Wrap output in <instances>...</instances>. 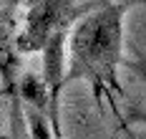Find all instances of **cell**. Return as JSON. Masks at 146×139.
I'll return each instance as SVG.
<instances>
[{
  "instance_id": "6da1fadb",
  "label": "cell",
  "mask_w": 146,
  "mask_h": 139,
  "mask_svg": "<svg viewBox=\"0 0 146 139\" xmlns=\"http://www.w3.org/2000/svg\"><path fill=\"white\" fill-rule=\"evenodd\" d=\"M126 5H108L81 20L71 38V78L93 84L96 96L103 86L113 89L116 66L121 61V28Z\"/></svg>"
},
{
  "instance_id": "7a4b0ae2",
  "label": "cell",
  "mask_w": 146,
  "mask_h": 139,
  "mask_svg": "<svg viewBox=\"0 0 146 139\" xmlns=\"http://www.w3.org/2000/svg\"><path fill=\"white\" fill-rule=\"evenodd\" d=\"M28 122H30V132H33V137H35V139H50L48 129L43 126V114H40V111H33V109H30Z\"/></svg>"
}]
</instances>
